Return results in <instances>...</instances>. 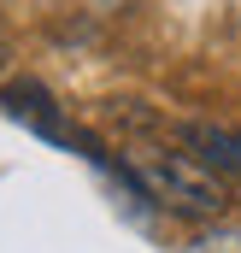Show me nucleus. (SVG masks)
I'll return each mask as SVG.
<instances>
[{"label": "nucleus", "mask_w": 241, "mask_h": 253, "mask_svg": "<svg viewBox=\"0 0 241 253\" xmlns=\"http://www.w3.org/2000/svg\"><path fill=\"white\" fill-rule=\"evenodd\" d=\"M123 177L147 194L153 206H171L188 218H218L230 206V189L212 165H200L194 153H171V147H135L123 159Z\"/></svg>", "instance_id": "1"}, {"label": "nucleus", "mask_w": 241, "mask_h": 253, "mask_svg": "<svg viewBox=\"0 0 241 253\" xmlns=\"http://www.w3.org/2000/svg\"><path fill=\"white\" fill-rule=\"evenodd\" d=\"M182 141H188L194 159L212 165L218 177H224V171H241V129H224V124H182Z\"/></svg>", "instance_id": "2"}, {"label": "nucleus", "mask_w": 241, "mask_h": 253, "mask_svg": "<svg viewBox=\"0 0 241 253\" xmlns=\"http://www.w3.org/2000/svg\"><path fill=\"white\" fill-rule=\"evenodd\" d=\"M0 59H6V42H0Z\"/></svg>", "instance_id": "3"}]
</instances>
